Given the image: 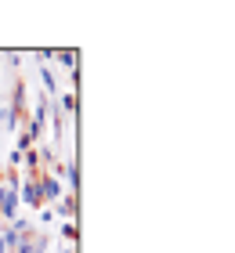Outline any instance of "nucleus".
<instances>
[{"instance_id":"obj_1","label":"nucleus","mask_w":235,"mask_h":253,"mask_svg":"<svg viewBox=\"0 0 235 253\" xmlns=\"http://www.w3.org/2000/svg\"><path fill=\"white\" fill-rule=\"evenodd\" d=\"M29 123V109H26V84L15 80V87H11V105L4 109V126L7 130H18V126Z\"/></svg>"},{"instance_id":"obj_2","label":"nucleus","mask_w":235,"mask_h":253,"mask_svg":"<svg viewBox=\"0 0 235 253\" xmlns=\"http://www.w3.org/2000/svg\"><path fill=\"white\" fill-rule=\"evenodd\" d=\"M37 185H40V195H44V203L47 206H51V203H58V199H62V181H58L54 174H47V170H40V174H37Z\"/></svg>"},{"instance_id":"obj_3","label":"nucleus","mask_w":235,"mask_h":253,"mask_svg":"<svg viewBox=\"0 0 235 253\" xmlns=\"http://www.w3.org/2000/svg\"><path fill=\"white\" fill-rule=\"evenodd\" d=\"M11 253H47V235L33 228V232H26V235L18 239V246L11 250Z\"/></svg>"},{"instance_id":"obj_4","label":"nucleus","mask_w":235,"mask_h":253,"mask_svg":"<svg viewBox=\"0 0 235 253\" xmlns=\"http://www.w3.org/2000/svg\"><path fill=\"white\" fill-rule=\"evenodd\" d=\"M18 199L26 203V206H33V210H44V195H40L37 177H26V181L18 185Z\"/></svg>"},{"instance_id":"obj_5","label":"nucleus","mask_w":235,"mask_h":253,"mask_svg":"<svg viewBox=\"0 0 235 253\" xmlns=\"http://www.w3.org/2000/svg\"><path fill=\"white\" fill-rule=\"evenodd\" d=\"M54 213H62L65 221H76V217H80V199H76V195H62V199L54 203Z\"/></svg>"},{"instance_id":"obj_6","label":"nucleus","mask_w":235,"mask_h":253,"mask_svg":"<svg viewBox=\"0 0 235 253\" xmlns=\"http://www.w3.org/2000/svg\"><path fill=\"white\" fill-rule=\"evenodd\" d=\"M22 167L29 170V177H37V174H40V152H37V148H29V152L22 156Z\"/></svg>"},{"instance_id":"obj_7","label":"nucleus","mask_w":235,"mask_h":253,"mask_svg":"<svg viewBox=\"0 0 235 253\" xmlns=\"http://www.w3.org/2000/svg\"><path fill=\"white\" fill-rule=\"evenodd\" d=\"M62 65H69V69H80V51H51Z\"/></svg>"},{"instance_id":"obj_8","label":"nucleus","mask_w":235,"mask_h":253,"mask_svg":"<svg viewBox=\"0 0 235 253\" xmlns=\"http://www.w3.org/2000/svg\"><path fill=\"white\" fill-rule=\"evenodd\" d=\"M62 112H69V116L80 112V94H76V90H73V94H62Z\"/></svg>"},{"instance_id":"obj_9","label":"nucleus","mask_w":235,"mask_h":253,"mask_svg":"<svg viewBox=\"0 0 235 253\" xmlns=\"http://www.w3.org/2000/svg\"><path fill=\"white\" fill-rule=\"evenodd\" d=\"M62 177L73 185V195H76V188H80V170H76V163H65V170H62Z\"/></svg>"},{"instance_id":"obj_10","label":"nucleus","mask_w":235,"mask_h":253,"mask_svg":"<svg viewBox=\"0 0 235 253\" xmlns=\"http://www.w3.org/2000/svg\"><path fill=\"white\" fill-rule=\"evenodd\" d=\"M40 84H44V94H54V90H58V84H54V76H51V69H40Z\"/></svg>"},{"instance_id":"obj_11","label":"nucleus","mask_w":235,"mask_h":253,"mask_svg":"<svg viewBox=\"0 0 235 253\" xmlns=\"http://www.w3.org/2000/svg\"><path fill=\"white\" fill-rule=\"evenodd\" d=\"M62 239H65V243H80V228H76V221H65V224H62Z\"/></svg>"},{"instance_id":"obj_12","label":"nucleus","mask_w":235,"mask_h":253,"mask_svg":"<svg viewBox=\"0 0 235 253\" xmlns=\"http://www.w3.org/2000/svg\"><path fill=\"white\" fill-rule=\"evenodd\" d=\"M29 148H33V137H29V134H22V137H18V145H15V152H22V156H26Z\"/></svg>"},{"instance_id":"obj_13","label":"nucleus","mask_w":235,"mask_h":253,"mask_svg":"<svg viewBox=\"0 0 235 253\" xmlns=\"http://www.w3.org/2000/svg\"><path fill=\"white\" fill-rule=\"evenodd\" d=\"M40 221H44V224L54 221V206H44V210H40Z\"/></svg>"},{"instance_id":"obj_14","label":"nucleus","mask_w":235,"mask_h":253,"mask_svg":"<svg viewBox=\"0 0 235 253\" xmlns=\"http://www.w3.org/2000/svg\"><path fill=\"white\" fill-rule=\"evenodd\" d=\"M0 253H7V246H4V239H0Z\"/></svg>"},{"instance_id":"obj_15","label":"nucleus","mask_w":235,"mask_h":253,"mask_svg":"<svg viewBox=\"0 0 235 253\" xmlns=\"http://www.w3.org/2000/svg\"><path fill=\"white\" fill-rule=\"evenodd\" d=\"M65 253H73V250H65Z\"/></svg>"}]
</instances>
